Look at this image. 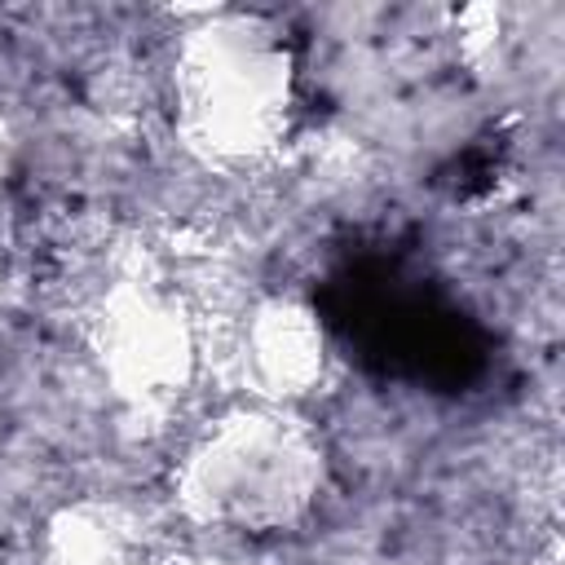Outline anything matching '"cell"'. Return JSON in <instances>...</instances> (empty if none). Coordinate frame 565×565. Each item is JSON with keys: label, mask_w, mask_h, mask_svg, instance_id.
Masks as SVG:
<instances>
[{"label": "cell", "mask_w": 565, "mask_h": 565, "mask_svg": "<svg viewBox=\"0 0 565 565\" xmlns=\"http://www.w3.org/2000/svg\"><path fill=\"white\" fill-rule=\"evenodd\" d=\"M318 486V455L300 428L274 415H243L216 428L190 472L185 490L199 516L238 525V530H269L291 521Z\"/></svg>", "instance_id": "obj_1"}, {"label": "cell", "mask_w": 565, "mask_h": 565, "mask_svg": "<svg viewBox=\"0 0 565 565\" xmlns=\"http://www.w3.org/2000/svg\"><path fill=\"white\" fill-rule=\"evenodd\" d=\"M287 66L269 35L252 26L203 31L185 57V106L207 146L256 150L282 124Z\"/></svg>", "instance_id": "obj_2"}]
</instances>
